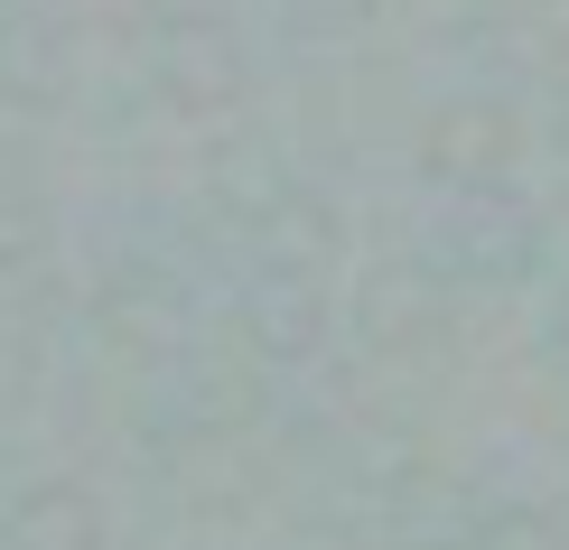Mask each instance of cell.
I'll use <instances>...</instances> for the list:
<instances>
[{"mask_svg":"<svg viewBox=\"0 0 569 550\" xmlns=\"http://www.w3.org/2000/svg\"><path fill=\"white\" fill-rule=\"evenodd\" d=\"M47 206L29 197V187H0V271H29V261L47 252Z\"/></svg>","mask_w":569,"mask_h":550,"instance_id":"cell-10","label":"cell"},{"mask_svg":"<svg viewBox=\"0 0 569 550\" xmlns=\"http://www.w3.org/2000/svg\"><path fill=\"white\" fill-rule=\"evenodd\" d=\"M0 541L10 550H103L112 513H103L93 486H76V476H29V486L10 494V513H0Z\"/></svg>","mask_w":569,"mask_h":550,"instance_id":"cell-6","label":"cell"},{"mask_svg":"<svg viewBox=\"0 0 569 550\" xmlns=\"http://www.w3.org/2000/svg\"><path fill=\"white\" fill-rule=\"evenodd\" d=\"M541 346H551V364L569 373V280H560L551 299H541Z\"/></svg>","mask_w":569,"mask_h":550,"instance_id":"cell-12","label":"cell"},{"mask_svg":"<svg viewBox=\"0 0 569 550\" xmlns=\"http://www.w3.org/2000/svg\"><path fill=\"white\" fill-rule=\"evenodd\" d=\"M477 550H560V522L541 513V504H505V513H486Z\"/></svg>","mask_w":569,"mask_h":550,"instance_id":"cell-11","label":"cell"},{"mask_svg":"<svg viewBox=\"0 0 569 550\" xmlns=\"http://www.w3.org/2000/svg\"><path fill=\"white\" fill-rule=\"evenodd\" d=\"M252 233H262V261H299V271H318L327 252L346 243V206L327 197L318 178H280L262 214H252Z\"/></svg>","mask_w":569,"mask_h":550,"instance_id":"cell-7","label":"cell"},{"mask_svg":"<svg viewBox=\"0 0 569 550\" xmlns=\"http://www.w3.org/2000/svg\"><path fill=\"white\" fill-rule=\"evenodd\" d=\"M327 337H337V290H327L318 271H299V261H262V271L233 290V346H243L252 364L299 373V364L327 354Z\"/></svg>","mask_w":569,"mask_h":550,"instance_id":"cell-4","label":"cell"},{"mask_svg":"<svg viewBox=\"0 0 569 550\" xmlns=\"http://www.w3.org/2000/svg\"><path fill=\"white\" fill-rule=\"evenodd\" d=\"M150 84L178 122H224L252 93V57L233 38V19L224 10H169L150 38Z\"/></svg>","mask_w":569,"mask_h":550,"instance_id":"cell-2","label":"cell"},{"mask_svg":"<svg viewBox=\"0 0 569 550\" xmlns=\"http://www.w3.org/2000/svg\"><path fill=\"white\" fill-rule=\"evenodd\" d=\"M57 84H66V47H57V29H47L38 10L0 19V93H10V103H57Z\"/></svg>","mask_w":569,"mask_h":550,"instance_id":"cell-8","label":"cell"},{"mask_svg":"<svg viewBox=\"0 0 569 550\" xmlns=\"http://www.w3.org/2000/svg\"><path fill=\"white\" fill-rule=\"evenodd\" d=\"M523 150H532V122H523V103L495 93V84L439 93L411 122V169H420V187H439V197H513Z\"/></svg>","mask_w":569,"mask_h":550,"instance_id":"cell-1","label":"cell"},{"mask_svg":"<svg viewBox=\"0 0 569 550\" xmlns=\"http://www.w3.org/2000/svg\"><path fill=\"white\" fill-rule=\"evenodd\" d=\"M448 308H458V290H448L430 261L392 252V261H373V271L355 280V337L373 354H430L448 337Z\"/></svg>","mask_w":569,"mask_h":550,"instance_id":"cell-5","label":"cell"},{"mask_svg":"<svg viewBox=\"0 0 569 550\" xmlns=\"http://www.w3.org/2000/svg\"><path fill=\"white\" fill-rule=\"evenodd\" d=\"M383 19V0H280V38L290 47H346Z\"/></svg>","mask_w":569,"mask_h":550,"instance_id":"cell-9","label":"cell"},{"mask_svg":"<svg viewBox=\"0 0 569 550\" xmlns=\"http://www.w3.org/2000/svg\"><path fill=\"white\" fill-rule=\"evenodd\" d=\"M420 261L448 280V290H505L541 261V224L523 197H448L420 233Z\"/></svg>","mask_w":569,"mask_h":550,"instance_id":"cell-3","label":"cell"}]
</instances>
